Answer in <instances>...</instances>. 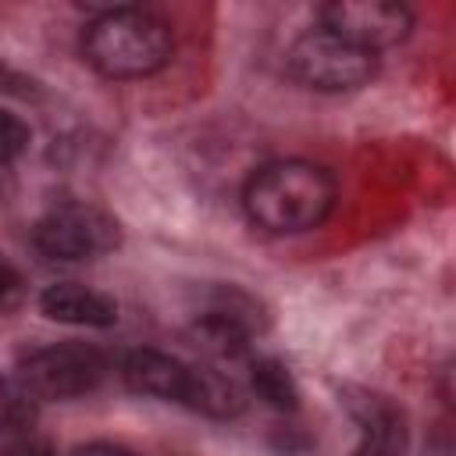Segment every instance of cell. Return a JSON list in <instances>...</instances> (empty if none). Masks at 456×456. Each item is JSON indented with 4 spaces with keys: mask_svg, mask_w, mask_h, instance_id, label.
I'll return each instance as SVG.
<instances>
[{
    "mask_svg": "<svg viewBox=\"0 0 456 456\" xmlns=\"http://www.w3.org/2000/svg\"><path fill=\"white\" fill-rule=\"evenodd\" d=\"M110 356L86 342H53L18 360V385L32 399H78L103 385Z\"/></svg>",
    "mask_w": 456,
    "mask_h": 456,
    "instance_id": "cell-3",
    "label": "cell"
},
{
    "mask_svg": "<svg viewBox=\"0 0 456 456\" xmlns=\"http://www.w3.org/2000/svg\"><path fill=\"white\" fill-rule=\"evenodd\" d=\"M249 385H253V392H256L267 406H274V410H296V406H299L296 378L289 374V367H285L281 360H271V356L253 360V367H249Z\"/></svg>",
    "mask_w": 456,
    "mask_h": 456,
    "instance_id": "cell-12",
    "label": "cell"
},
{
    "mask_svg": "<svg viewBox=\"0 0 456 456\" xmlns=\"http://www.w3.org/2000/svg\"><path fill=\"white\" fill-rule=\"evenodd\" d=\"M75 456H139V452H132L125 445H114V442H86V445L75 449Z\"/></svg>",
    "mask_w": 456,
    "mask_h": 456,
    "instance_id": "cell-17",
    "label": "cell"
},
{
    "mask_svg": "<svg viewBox=\"0 0 456 456\" xmlns=\"http://www.w3.org/2000/svg\"><path fill=\"white\" fill-rule=\"evenodd\" d=\"M249 328L242 324V321H235V317H228V314H221V310H207V314H200V321H196V338H200V346L203 349H210V353H217V356H242L246 349H249Z\"/></svg>",
    "mask_w": 456,
    "mask_h": 456,
    "instance_id": "cell-11",
    "label": "cell"
},
{
    "mask_svg": "<svg viewBox=\"0 0 456 456\" xmlns=\"http://www.w3.org/2000/svg\"><path fill=\"white\" fill-rule=\"evenodd\" d=\"M25 292V281L18 274V267L0 253V306H14Z\"/></svg>",
    "mask_w": 456,
    "mask_h": 456,
    "instance_id": "cell-15",
    "label": "cell"
},
{
    "mask_svg": "<svg viewBox=\"0 0 456 456\" xmlns=\"http://www.w3.org/2000/svg\"><path fill=\"white\" fill-rule=\"evenodd\" d=\"M32 242L50 260H96L121 246V224L96 203L68 200L36 221Z\"/></svg>",
    "mask_w": 456,
    "mask_h": 456,
    "instance_id": "cell-5",
    "label": "cell"
},
{
    "mask_svg": "<svg viewBox=\"0 0 456 456\" xmlns=\"http://www.w3.org/2000/svg\"><path fill=\"white\" fill-rule=\"evenodd\" d=\"M346 410L360 424V442L349 456H406L410 428L399 403L381 392L346 388Z\"/></svg>",
    "mask_w": 456,
    "mask_h": 456,
    "instance_id": "cell-7",
    "label": "cell"
},
{
    "mask_svg": "<svg viewBox=\"0 0 456 456\" xmlns=\"http://www.w3.org/2000/svg\"><path fill=\"white\" fill-rule=\"evenodd\" d=\"M317 18L321 28L367 53L395 46L413 32V11L395 0H331L317 11Z\"/></svg>",
    "mask_w": 456,
    "mask_h": 456,
    "instance_id": "cell-6",
    "label": "cell"
},
{
    "mask_svg": "<svg viewBox=\"0 0 456 456\" xmlns=\"http://www.w3.org/2000/svg\"><path fill=\"white\" fill-rule=\"evenodd\" d=\"M285 68L306 89L349 93V89H360L374 78L378 57L338 39L328 28H310L285 50Z\"/></svg>",
    "mask_w": 456,
    "mask_h": 456,
    "instance_id": "cell-4",
    "label": "cell"
},
{
    "mask_svg": "<svg viewBox=\"0 0 456 456\" xmlns=\"http://www.w3.org/2000/svg\"><path fill=\"white\" fill-rule=\"evenodd\" d=\"M424 456H452V449H449V438H435V442H428Z\"/></svg>",
    "mask_w": 456,
    "mask_h": 456,
    "instance_id": "cell-19",
    "label": "cell"
},
{
    "mask_svg": "<svg viewBox=\"0 0 456 456\" xmlns=\"http://www.w3.org/2000/svg\"><path fill=\"white\" fill-rule=\"evenodd\" d=\"M36 417V399L11 378L0 374V431H21Z\"/></svg>",
    "mask_w": 456,
    "mask_h": 456,
    "instance_id": "cell-13",
    "label": "cell"
},
{
    "mask_svg": "<svg viewBox=\"0 0 456 456\" xmlns=\"http://www.w3.org/2000/svg\"><path fill=\"white\" fill-rule=\"evenodd\" d=\"M335 178L314 160H274L249 175L242 207L253 224L274 235H299L317 228L335 207Z\"/></svg>",
    "mask_w": 456,
    "mask_h": 456,
    "instance_id": "cell-1",
    "label": "cell"
},
{
    "mask_svg": "<svg viewBox=\"0 0 456 456\" xmlns=\"http://www.w3.org/2000/svg\"><path fill=\"white\" fill-rule=\"evenodd\" d=\"M192 363L160 353V349H132L121 356V378L135 395H153V399H175L185 406L189 388H192Z\"/></svg>",
    "mask_w": 456,
    "mask_h": 456,
    "instance_id": "cell-8",
    "label": "cell"
},
{
    "mask_svg": "<svg viewBox=\"0 0 456 456\" xmlns=\"http://www.w3.org/2000/svg\"><path fill=\"white\" fill-rule=\"evenodd\" d=\"M0 93L28 100V96H36V82H32L28 75H21V71H14V68L0 64Z\"/></svg>",
    "mask_w": 456,
    "mask_h": 456,
    "instance_id": "cell-16",
    "label": "cell"
},
{
    "mask_svg": "<svg viewBox=\"0 0 456 456\" xmlns=\"http://www.w3.org/2000/svg\"><path fill=\"white\" fill-rule=\"evenodd\" d=\"M185 406L203 413V417L228 420V417H239L246 410V392L239 388V381H232V378H224L210 367H196Z\"/></svg>",
    "mask_w": 456,
    "mask_h": 456,
    "instance_id": "cell-10",
    "label": "cell"
},
{
    "mask_svg": "<svg viewBox=\"0 0 456 456\" xmlns=\"http://www.w3.org/2000/svg\"><path fill=\"white\" fill-rule=\"evenodd\" d=\"M39 310L57 324H75V328H110L118 321V303L107 292H96L78 281L46 285L39 296Z\"/></svg>",
    "mask_w": 456,
    "mask_h": 456,
    "instance_id": "cell-9",
    "label": "cell"
},
{
    "mask_svg": "<svg viewBox=\"0 0 456 456\" xmlns=\"http://www.w3.org/2000/svg\"><path fill=\"white\" fill-rule=\"evenodd\" d=\"M28 139H32L28 125L18 114H11V110L0 107V167L4 164H14L28 150Z\"/></svg>",
    "mask_w": 456,
    "mask_h": 456,
    "instance_id": "cell-14",
    "label": "cell"
},
{
    "mask_svg": "<svg viewBox=\"0 0 456 456\" xmlns=\"http://www.w3.org/2000/svg\"><path fill=\"white\" fill-rule=\"evenodd\" d=\"M175 53L167 21L142 7H110L82 32V57L103 78H146Z\"/></svg>",
    "mask_w": 456,
    "mask_h": 456,
    "instance_id": "cell-2",
    "label": "cell"
},
{
    "mask_svg": "<svg viewBox=\"0 0 456 456\" xmlns=\"http://www.w3.org/2000/svg\"><path fill=\"white\" fill-rule=\"evenodd\" d=\"M0 456H53V452H50V445H43V442H36V438H18V442H11Z\"/></svg>",
    "mask_w": 456,
    "mask_h": 456,
    "instance_id": "cell-18",
    "label": "cell"
}]
</instances>
